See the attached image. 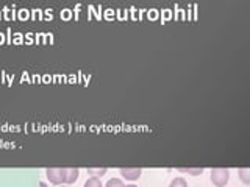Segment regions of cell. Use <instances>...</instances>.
I'll use <instances>...</instances> for the list:
<instances>
[{
	"mask_svg": "<svg viewBox=\"0 0 250 187\" xmlns=\"http://www.w3.org/2000/svg\"><path fill=\"white\" fill-rule=\"evenodd\" d=\"M78 168H47L45 175L52 184H72L78 179Z\"/></svg>",
	"mask_w": 250,
	"mask_h": 187,
	"instance_id": "cell-1",
	"label": "cell"
},
{
	"mask_svg": "<svg viewBox=\"0 0 250 187\" xmlns=\"http://www.w3.org/2000/svg\"><path fill=\"white\" fill-rule=\"evenodd\" d=\"M230 179V171L227 168H213L211 170V183L216 187H224Z\"/></svg>",
	"mask_w": 250,
	"mask_h": 187,
	"instance_id": "cell-2",
	"label": "cell"
},
{
	"mask_svg": "<svg viewBox=\"0 0 250 187\" xmlns=\"http://www.w3.org/2000/svg\"><path fill=\"white\" fill-rule=\"evenodd\" d=\"M143 173V170L141 168H121V175L125 178V179H130V181H135L138 179Z\"/></svg>",
	"mask_w": 250,
	"mask_h": 187,
	"instance_id": "cell-3",
	"label": "cell"
},
{
	"mask_svg": "<svg viewBox=\"0 0 250 187\" xmlns=\"http://www.w3.org/2000/svg\"><path fill=\"white\" fill-rule=\"evenodd\" d=\"M238 173H239V178L242 179V183H244V184L250 183V170L249 168H239Z\"/></svg>",
	"mask_w": 250,
	"mask_h": 187,
	"instance_id": "cell-4",
	"label": "cell"
},
{
	"mask_svg": "<svg viewBox=\"0 0 250 187\" xmlns=\"http://www.w3.org/2000/svg\"><path fill=\"white\" fill-rule=\"evenodd\" d=\"M84 187H102V183H100V179L97 176H92L84 183Z\"/></svg>",
	"mask_w": 250,
	"mask_h": 187,
	"instance_id": "cell-5",
	"label": "cell"
},
{
	"mask_svg": "<svg viewBox=\"0 0 250 187\" xmlns=\"http://www.w3.org/2000/svg\"><path fill=\"white\" fill-rule=\"evenodd\" d=\"M178 171H182V173H189V175H194V176H197V175H202L203 173V168H178Z\"/></svg>",
	"mask_w": 250,
	"mask_h": 187,
	"instance_id": "cell-6",
	"label": "cell"
},
{
	"mask_svg": "<svg viewBox=\"0 0 250 187\" xmlns=\"http://www.w3.org/2000/svg\"><path fill=\"white\" fill-rule=\"evenodd\" d=\"M169 187H188V183L185 181L183 178H175V179H172V183Z\"/></svg>",
	"mask_w": 250,
	"mask_h": 187,
	"instance_id": "cell-7",
	"label": "cell"
},
{
	"mask_svg": "<svg viewBox=\"0 0 250 187\" xmlns=\"http://www.w3.org/2000/svg\"><path fill=\"white\" fill-rule=\"evenodd\" d=\"M105 187H127L125 186L121 179H117V178H113V179H109V181L106 183V186Z\"/></svg>",
	"mask_w": 250,
	"mask_h": 187,
	"instance_id": "cell-8",
	"label": "cell"
},
{
	"mask_svg": "<svg viewBox=\"0 0 250 187\" xmlns=\"http://www.w3.org/2000/svg\"><path fill=\"white\" fill-rule=\"evenodd\" d=\"M88 173L96 175V176H102V175H105V173H106V168H105V167H102V168H92V167H89V168H88Z\"/></svg>",
	"mask_w": 250,
	"mask_h": 187,
	"instance_id": "cell-9",
	"label": "cell"
},
{
	"mask_svg": "<svg viewBox=\"0 0 250 187\" xmlns=\"http://www.w3.org/2000/svg\"><path fill=\"white\" fill-rule=\"evenodd\" d=\"M39 187H47V184L45 183H39Z\"/></svg>",
	"mask_w": 250,
	"mask_h": 187,
	"instance_id": "cell-10",
	"label": "cell"
},
{
	"mask_svg": "<svg viewBox=\"0 0 250 187\" xmlns=\"http://www.w3.org/2000/svg\"><path fill=\"white\" fill-rule=\"evenodd\" d=\"M127 187H136V186H133V184H131V186H127Z\"/></svg>",
	"mask_w": 250,
	"mask_h": 187,
	"instance_id": "cell-11",
	"label": "cell"
}]
</instances>
